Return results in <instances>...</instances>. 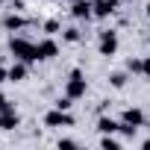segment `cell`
I'll use <instances>...</instances> for the list:
<instances>
[{
	"label": "cell",
	"instance_id": "6da1fadb",
	"mask_svg": "<svg viewBox=\"0 0 150 150\" xmlns=\"http://www.w3.org/2000/svg\"><path fill=\"white\" fill-rule=\"evenodd\" d=\"M9 50H12V56L21 59V62H35V59H38L35 44L27 41V38H21V35H12V38H9Z\"/></svg>",
	"mask_w": 150,
	"mask_h": 150
},
{
	"label": "cell",
	"instance_id": "7a4b0ae2",
	"mask_svg": "<svg viewBox=\"0 0 150 150\" xmlns=\"http://www.w3.org/2000/svg\"><path fill=\"white\" fill-rule=\"evenodd\" d=\"M86 77H83V71H71V77H68V86H65V94L74 97V100H80L86 97Z\"/></svg>",
	"mask_w": 150,
	"mask_h": 150
},
{
	"label": "cell",
	"instance_id": "3957f363",
	"mask_svg": "<svg viewBox=\"0 0 150 150\" xmlns=\"http://www.w3.org/2000/svg\"><path fill=\"white\" fill-rule=\"evenodd\" d=\"M44 124H47V127H71L74 118H71L68 109H53V112L44 115Z\"/></svg>",
	"mask_w": 150,
	"mask_h": 150
},
{
	"label": "cell",
	"instance_id": "277c9868",
	"mask_svg": "<svg viewBox=\"0 0 150 150\" xmlns=\"http://www.w3.org/2000/svg\"><path fill=\"white\" fill-rule=\"evenodd\" d=\"M118 50V35L115 30H103L100 33V56H115Z\"/></svg>",
	"mask_w": 150,
	"mask_h": 150
},
{
	"label": "cell",
	"instance_id": "5b68a950",
	"mask_svg": "<svg viewBox=\"0 0 150 150\" xmlns=\"http://www.w3.org/2000/svg\"><path fill=\"white\" fill-rule=\"evenodd\" d=\"M18 124H21V115H18V112H15V106L9 103L3 112H0V129H15Z\"/></svg>",
	"mask_w": 150,
	"mask_h": 150
},
{
	"label": "cell",
	"instance_id": "8992f818",
	"mask_svg": "<svg viewBox=\"0 0 150 150\" xmlns=\"http://www.w3.org/2000/svg\"><path fill=\"white\" fill-rule=\"evenodd\" d=\"M71 15L74 18H91L94 15V3H91V0H74V6H71Z\"/></svg>",
	"mask_w": 150,
	"mask_h": 150
},
{
	"label": "cell",
	"instance_id": "52a82bcc",
	"mask_svg": "<svg viewBox=\"0 0 150 150\" xmlns=\"http://www.w3.org/2000/svg\"><path fill=\"white\" fill-rule=\"evenodd\" d=\"M121 0H94V18H109Z\"/></svg>",
	"mask_w": 150,
	"mask_h": 150
},
{
	"label": "cell",
	"instance_id": "ba28073f",
	"mask_svg": "<svg viewBox=\"0 0 150 150\" xmlns=\"http://www.w3.org/2000/svg\"><path fill=\"white\" fill-rule=\"evenodd\" d=\"M35 50H38V59H53V56L59 53V44H56L53 38H44V41L35 44Z\"/></svg>",
	"mask_w": 150,
	"mask_h": 150
},
{
	"label": "cell",
	"instance_id": "9c48e42d",
	"mask_svg": "<svg viewBox=\"0 0 150 150\" xmlns=\"http://www.w3.org/2000/svg\"><path fill=\"white\" fill-rule=\"evenodd\" d=\"M121 121H124V124H129V127H135V129H138V127H141V124H144V112H141V109H127V112H124V118H121Z\"/></svg>",
	"mask_w": 150,
	"mask_h": 150
},
{
	"label": "cell",
	"instance_id": "30bf717a",
	"mask_svg": "<svg viewBox=\"0 0 150 150\" xmlns=\"http://www.w3.org/2000/svg\"><path fill=\"white\" fill-rule=\"evenodd\" d=\"M27 24H30V21L21 18V15H15V12H9V15L3 18V27H6V30H24Z\"/></svg>",
	"mask_w": 150,
	"mask_h": 150
},
{
	"label": "cell",
	"instance_id": "8fae6325",
	"mask_svg": "<svg viewBox=\"0 0 150 150\" xmlns=\"http://www.w3.org/2000/svg\"><path fill=\"white\" fill-rule=\"evenodd\" d=\"M24 77H27V62H21V59H18V62L9 68V83H21Z\"/></svg>",
	"mask_w": 150,
	"mask_h": 150
},
{
	"label": "cell",
	"instance_id": "7c38bea8",
	"mask_svg": "<svg viewBox=\"0 0 150 150\" xmlns=\"http://www.w3.org/2000/svg\"><path fill=\"white\" fill-rule=\"evenodd\" d=\"M97 129H100L103 135H112V132H118V129H121V124H118V121H112V118H100V121H97Z\"/></svg>",
	"mask_w": 150,
	"mask_h": 150
},
{
	"label": "cell",
	"instance_id": "4fadbf2b",
	"mask_svg": "<svg viewBox=\"0 0 150 150\" xmlns=\"http://www.w3.org/2000/svg\"><path fill=\"white\" fill-rule=\"evenodd\" d=\"M109 83H112L115 88H124V83H127V74H124V71H115L112 77H109Z\"/></svg>",
	"mask_w": 150,
	"mask_h": 150
},
{
	"label": "cell",
	"instance_id": "5bb4252c",
	"mask_svg": "<svg viewBox=\"0 0 150 150\" xmlns=\"http://www.w3.org/2000/svg\"><path fill=\"white\" fill-rule=\"evenodd\" d=\"M80 38H83V33H80L77 27H68V30H65V41L74 44V41H80Z\"/></svg>",
	"mask_w": 150,
	"mask_h": 150
},
{
	"label": "cell",
	"instance_id": "9a60e30c",
	"mask_svg": "<svg viewBox=\"0 0 150 150\" xmlns=\"http://www.w3.org/2000/svg\"><path fill=\"white\" fill-rule=\"evenodd\" d=\"M100 147H106V150H118V141H115L112 135H103V138H100Z\"/></svg>",
	"mask_w": 150,
	"mask_h": 150
},
{
	"label": "cell",
	"instance_id": "2e32d148",
	"mask_svg": "<svg viewBox=\"0 0 150 150\" xmlns=\"http://www.w3.org/2000/svg\"><path fill=\"white\" fill-rule=\"evenodd\" d=\"M127 71L129 74H141V59H129L127 62Z\"/></svg>",
	"mask_w": 150,
	"mask_h": 150
},
{
	"label": "cell",
	"instance_id": "e0dca14e",
	"mask_svg": "<svg viewBox=\"0 0 150 150\" xmlns=\"http://www.w3.org/2000/svg\"><path fill=\"white\" fill-rule=\"evenodd\" d=\"M71 103H74V97H68V94H65V97H59V100H56V109H71Z\"/></svg>",
	"mask_w": 150,
	"mask_h": 150
},
{
	"label": "cell",
	"instance_id": "ac0fdd59",
	"mask_svg": "<svg viewBox=\"0 0 150 150\" xmlns=\"http://www.w3.org/2000/svg\"><path fill=\"white\" fill-rule=\"evenodd\" d=\"M44 33H59V21H44Z\"/></svg>",
	"mask_w": 150,
	"mask_h": 150
},
{
	"label": "cell",
	"instance_id": "d6986e66",
	"mask_svg": "<svg viewBox=\"0 0 150 150\" xmlns=\"http://www.w3.org/2000/svg\"><path fill=\"white\" fill-rule=\"evenodd\" d=\"M59 147H65V150H71V147H77V141H74V138H59Z\"/></svg>",
	"mask_w": 150,
	"mask_h": 150
},
{
	"label": "cell",
	"instance_id": "ffe728a7",
	"mask_svg": "<svg viewBox=\"0 0 150 150\" xmlns=\"http://www.w3.org/2000/svg\"><path fill=\"white\" fill-rule=\"evenodd\" d=\"M0 83H9V71L6 68H0Z\"/></svg>",
	"mask_w": 150,
	"mask_h": 150
},
{
	"label": "cell",
	"instance_id": "44dd1931",
	"mask_svg": "<svg viewBox=\"0 0 150 150\" xmlns=\"http://www.w3.org/2000/svg\"><path fill=\"white\" fill-rule=\"evenodd\" d=\"M6 106H9V100H6V97H3V91H0V112H3V109H6Z\"/></svg>",
	"mask_w": 150,
	"mask_h": 150
},
{
	"label": "cell",
	"instance_id": "7402d4cb",
	"mask_svg": "<svg viewBox=\"0 0 150 150\" xmlns=\"http://www.w3.org/2000/svg\"><path fill=\"white\" fill-rule=\"evenodd\" d=\"M141 147H144V150H150V138H147V141H141Z\"/></svg>",
	"mask_w": 150,
	"mask_h": 150
},
{
	"label": "cell",
	"instance_id": "603a6c76",
	"mask_svg": "<svg viewBox=\"0 0 150 150\" xmlns=\"http://www.w3.org/2000/svg\"><path fill=\"white\" fill-rule=\"evenodd\" d=\"M147 18H150V3H147Z\"/></svg>",
	"mask_w": 150,
	"mask_h": 150
},
{
	"label": "cell",
	"instance_id": "cb8c5ba5",
	"mask_svg": "<svg viewBox=\"0 0 150 150\" xmlns=\"http://www.w3.org/2000/svg\"><path fill=\"white\" fill-rule=\"evenodd\" d=\"M121 3H127V0H121Z\"/></svg>",
	"mask_w": 150,
	"mask_h": 150
}]
</instances>
